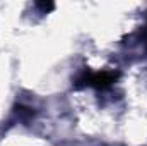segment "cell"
<instances>
[{
	"instance_id": "cell-1",
	"label": "cell",
	"mask_w": 147,
	"mask_h": 146,
	"mask_svg": "<svg viewBox=\"0 0 147 146\" xmlns=\"http://www.w3.org/2000/svg\"><path fill=\"white\" fill-rule=\"evenodd\" d=\"M118 79V72L113 71H84L75 79V88H96V89H108Z\"/></svg>"
},
{
	"instance_id": "cell-3",
	"label": "cell",
	"mask_w": 147,
	"mask_h": 146,
	"mask_svg": "<svg viewBox=\"0 0 147 146\" xmlns=\"http://www.w3.org/2000/svg\"><path fill=\"white\" fill-rule=\"evenodd\" d=\"M36 7L38 9H41L43 14H46V12H50V10L55 9V3H53V2H38Z\"/></svg>"
},
{
	"instance_id": "cell-2",
	"label": "cell",
	"mask_w": 147,
	"mask_h": 146,
	"mask_svg": "<svg viewBox=\"0 0 147 146\" xmlns=\"http://www.w3.org/2000/svg\"><path fill=\"white\" fill-rule=\"evenodd\" d=\"M16 112H17L19 119H22V120H28V119H31L34 115V110L29 108V107H24V105H17L16 107Z\"/></svg>"
}]
</instances>
